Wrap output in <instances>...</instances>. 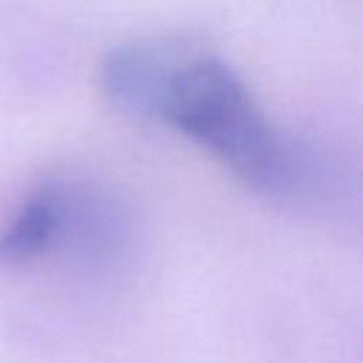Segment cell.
<instances>
[{
    "mask_svg": "<svg viewBox=\"0 0 363 363\" xmlns=\"http://www.w3.org/2000/svg\"><path fill=\"white\" fill-rule=\"evenodd\" d=\"M159 122L199 142L258 193H284L298 179L292 145L258 108L241 77L207 45L173 79Z\"/></svg>",
    "mask_w": 363,
    "mask_h": 363,
    "instance_id": "6da1fadb",
    "label": "cell"
},
{
    "mask_svg": "<svg viewBox=\"0 0 363 363\" xmlns=\"http://www.w3.org/2000/svg\"><path fill=\"white\" fill-rule=\"evenodd\" d=\"M201 48V40L184 34H150L119 43L99 60V91L122 116L159 122L164 94Z\"/></svg>",
    "mask_w": 363,
    "mask_h": 363,
    "instance_id": "7a4b0ae2",
    "label": "cell"
},
{
    "mask_svg": "<svg viewBox=\"0 0 363 363\" xmlns=\"http://www.w3.org/2000/svg\"><path fill=\"white\" fill-rule=\"evenodd\" d=\"M65 184L45 182L34 187L20 204L17 216L0 233V267H23L45 255L62 230Z\"/></svg>",
    "mask_w": 363,
    "mask_h": 363,
    "instance_id": "3957f363",
    "label": "cell"
}]
</instances>
